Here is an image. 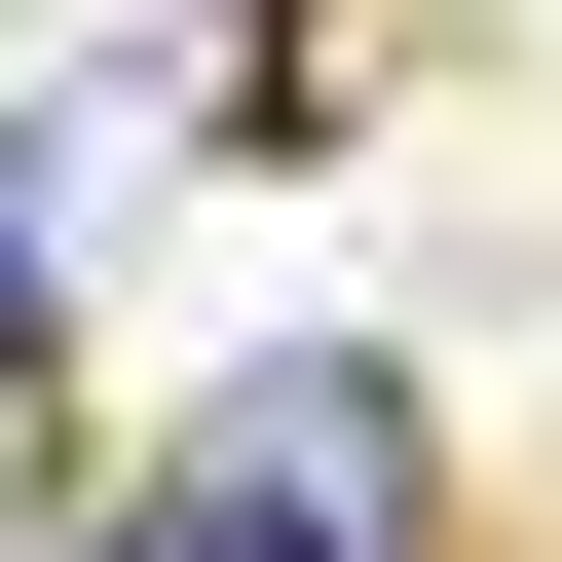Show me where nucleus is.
Listing matches in <instances>:
<instances>
[{"label":"nucleus","mask_w":562,"mask_h":562,"mask_svg":"<svg viewBox=\"0 0 562 562\" xmlns=\"http://www.w3.org/2000/svg\"><path fill=\"white\" fill-rule=\"evenodd\" d=\"M413 525H450V450H413V375H375V338L225 375V413L113 487V562H413Z\"/></svg>","instance_id":"obj_1"}]
</instances>
